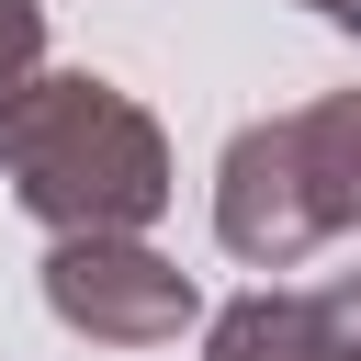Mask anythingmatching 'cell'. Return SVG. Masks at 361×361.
<instances>
[{"label":"cell","mask_w":361,"mask_h":361,"mask_svg":"<svg viewBox=\"0 0 361 361\" xmlns=\"http://www.w3.org/2000/svg\"><path fill=\"white\" fill-rule=\"evenodd\" d=\"M0 180L45 237H147L169 214V135L102 68H45L0 113Z\"/></svg>","instance_id":"6da1fadb"},{"label":"cell","mask_w":361,"mask_h":361,"mask_svg":"<svg viewBox=\"0 0 361 361\" xmlns=\"http://www.w3.org/2000/svg\"><path fill=\"white\" fill-rule=\"evenodd\" d=\"M361 226V79L293 113H259L214 158V248L248 271H293Z\"/></svg>","instance_id":"7a4b0ae2"},{"label":"cell","mask_w":361,"mask_h":361,"mask_svg":"<svg viewBox=\"0 0 361 361\" xmlns=\"http://www.w3.org/2000/svg\"><path fill=\"white\" fill-rule=\"evenodd\" d=\"M45 316L90 350H169L203 327V282L147 237H56L45 248Z\"/></svg>","instance_id":"3957f363"},{"label":"cell","mask_w":361,"mask_h":361,"mask_svg":"<svg viewBox=\"0 0 361 361\" xmlns=\"http://www.w3.org/2000/svg\"><path fill=\"white\" fill-rule=\"evenodd\" d=\"M203 361H316V350H305V293L248 282L237 305L203 316Z\"/></svg>","instance_id":"277c9868"},{"label":"cell","mask_w":361,"mask_h":361,"mask_svg":"<svg viewBox=\"0 0 361 361\" xmlns=\"http://www.w3.org/2000/svg\"><path fill=\"white\" fill-rule=\"evenodd\" d=\"M305 350L316 361H361V271H327L305 293Z\"/></svg>","instance_id":"5b68a950"},{"label":"cell","mask_w":361,"mask_h":361,"mask_svg":"<svg viewBox=\"0 0 361 361\" xmlns=\"http://www.w3.org/2000/svg\"><path fill=\"white\" fill-rule=\"evenodd\" d=\"M45 79V0H0V113Z\"/></svg>","instance_id":"8992f818"},{"label":"cell","mask_w":361,"mask_h":361,"mask_svg":"<svg viewBox=\"0 0 361 361\" xmlns=\"http://www.w3.org/2000/svg\"><path fill=\"white\" fill-rule=\"evenodd\" d=\"M305 11H316L327 34H361V0H305Z\"/></svg>","instance_id":"52a82bcc"}]
</instances>
